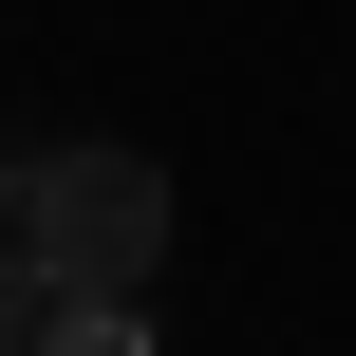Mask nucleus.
I'll use <instances>...</instances> for the list:
<instances>
[{
	"label": "nucleus",
	"instance_id": "3",
	"mask_svg": "<svg viewBox=\"0 0 356 356\" xmlns=\"http://www.w3.org/2000/svg\"><path fill=\"white\" fill-rule=\"evenodd\" d=\"M38 319H56V282H38L19 244H0V356H38Z\"/></svg>",
	"mask_w": 356,
	"mask_h": 356
},
{
	"label": "nucleus",
	"instance_id": "2",
	"mask_svg": "<svg viewBox=\"0 0 356 356\" xmlns=\"http://www.w3.org/2000/svg\"><path fill=\"white\" fill-rule=\"evenodd\" d=\"M38 356H150V319H131V300H56V319H38Z\"/></svg>",
	"mask_w": 356,
	"mask_h": 356
},
{
	"label": "nucleus",
	"instance_id": "1",
	"mask_svg": "<svg viewBox=\"0 0 356 356\" xmlns=\"http://www.w3.org/2000/svg\"><path fill=\"white\" fill-rule=\"evenodd\" d=\"M0 244L56 282V300H131L150 319V263H169V169L113 150V131H56L0 169Z\"/></svg>",
	"mask_w": 356,
	"mask_h": 356
}]
</instances>
